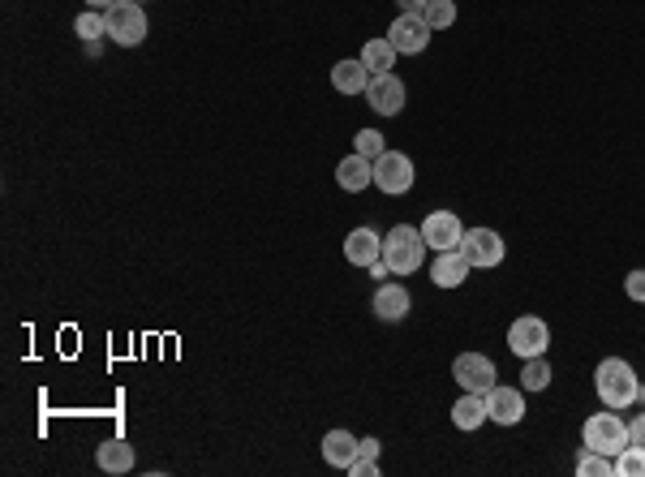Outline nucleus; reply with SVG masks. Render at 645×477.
Here are the masks:
<instances>
[{
	"mask_svg": "<svg viewBox=\"0 0 645 477\" xmlns=\"http://www.w3.org/2000/svg\"><path fill=\"white\" fill-rule=\"evenodd\" d=\"M594 392L602 400V409L620 413V409H628V404L641 400V379L624 357H602L598 370H594Z\"/></svg>",
	"mask_w": 645,
	"mask_h": 477,
	"instance_id": "1",
	"label": "nucleus"
},
{
	"mask_svg": "<svg viewBox=\"0 0 645 477\" xmlns=\"http://www.w3.org/2000/svg\"><path fill=\"white\" fill-rule=\"evenodd\" d=\"M426 250L430 245L422 241V228H409V224H396L392 233L383 237V263L392 276H413V271L426 263Z\"/></svg>",
	"mask_w": 645,
	"mask_h": 477,
	"instance_id": "2",
	"label": "nucleus"
},
{
	"mask_svg": "<svg viewBox=\"0 0 645 477\" xmlns=\"http://www.w3.org/2000/svg\"><path fill=\"white\" fill-rule=\"evenodd\" d=\"M581 443L590 447V452H602V456H620L624 447H628V422L615 409L607 413H594V417H585V426H581Z\"/></svg>",
	"mask_w": 645,
	"mask_h": 477,
	"instance_id": "3",
	"label": "nucleus"
},
{
	"mask_svg": "<svg viewBox=\"0 0 645 477\" xmlns=\"http://www.w3.org/2000/svg\"><path fill=\"white\" fill-rule=\"evenodd\" d=\"M508 349L529 361V357H547L551 349V327L542 323L538 314H521V318H512V327H508Z\"/></svg>",
	"mask_w": 645,
	"mask_h": 477,
	"instance_id": "4",
	"label": "nucleus"
},
{
	"mask_svg": "<svg viewBox=\"0 0 645 477\" xmlns=\"http://www.w3.org/2000/svg\"><path fill=\"white\" fill-rule=\"evenodd\" d=\"M413 181H418V172H413V159L405 151H383L375 159V190L379 194H409L413 190Z\"/></svg>",
	"mask_w": 645,
	"mask_h": 477,
	"instance_id": "5",
	"label": "nucleus"
},
{
	"mask_svg": "<svg viewBox=\"0 0 645 477\" xmlns=\"http://www.w3.org/2000/svg\"><path fill=\"white\" fill-rule=\"evenodd\" d=\"M461 254L469 258V267L495 271L508 258V245H504V237H499L495 228H469V233L461 237Z\"/></svg>",
	"mask_w": 645,
	"mask_h": 477,
	"instance_id": "6",
	"label": "nucleus"
},
{
	"mask_svg": "<svg viewBox=\"0 0 645 477\" xmlns=\"http://www.w3.org/2000/svg\"><path fill=\"white\" fill-rule=\"evenodd\" d=\"M108 39H117L121 48H138L142 39H147V13L134 0H117V5L108 9Z\"/></svg>",
	"mask_w": 645,
	"mask_h": 477,
	"instance_id": "7",
	"label": "nucleus"
},
{
	"mask_svg": "<svg viewBox=\"0 0 645 477\" xmlns=\"http://www.w3.org/2000/svg\"><path fill=\"white\" fill-rule=\"evenodd\" d=\"M430 26H426V18L422 13H400V18L387 26V43L396 48V56H418V52H426L430 48Z\"/></svg>",
	"mask_w": 645,
	"mask_h": 477,
	"instance_id": "8",
	"label": "nucleus"
},
{
	"mask_svg": "<svg viewBox=\"0 0 645 477\" xmlns=\"http://www.w3.org/2000/svg\"><path fill=\"white\" fill-rule=\"evenodd\" d=\"M452 379L461 383V392H478L486 396L495 387V361L486 353H461L452 361Z\"/></svg>",
	"mask_w": 645,
	"mask_h": 477,
	"instance_id": "9",
	"label": "nucleus"
},
{
	"mask_svg": "<svg viewBox=\"0 0 645 477\" xmlns=\"http://www.w3.org/2000/svg\"><path fill=\"white\" fill-rule=\"evenodd\" d=\"M461 237H465V228H461V215L456 211H430L422 220V241L435 254L439 250H461Z\"/></svg>",
	"mask_w": 645,
	"mask_h": 477,
	"instance_id": "10",
	"label": "nucleus"
},
{
	"mask_svg": "<svg viewBox=\"0 0 645 477\" xmlns=\"http://www.w3.org/2000/svg\"><path fill=\"white\" fill-rule=\"evenodd\" d=\"M486 413H491V422H499V426H521L525 422V387L495 383L491 392H486Z\"/></svg>",
	"mask_w": 645,
	"mask_h": 477,
	"instance_id": "11",
	"label": "nucleus"
},
{
	"mask_svg": "<svg viewBox=\"0 0 645 477\" xmlns=\"http://www.w3.org/2000/svg\"><path fill=\"white\" fill-rule=\"evenodd\" d=\"M405 99H409V91H405V82H400L396 74H375L370 86H366V104L375 108L379 117H396V112L405 108Z\"/></svg>",
	"mask_w": 645,
	"mask_h": 477,
	"instance_id": "12",
	"label": "nucleus"
},
{
	"mask_svg": "<svg viewBox=\"0 0 645 477\" xmlns=\"http://www.w3.org/2000/svg\"><path fill=\"white\" fill-rule=\"evenodd\" d=\"M336 185L344 194H362L375 185V159H366V155H344L340 164H336Z\"/></svg>",
	"mask_w": 645,
	"mask_h": 477,
	"instance_id": "13",
	"label": "nucleus"
},
{
	"mask_svg": "<svg viewBox=\"0 0 645 477\" xmlns=\"http://www.w3.org/2000/svg\"><path fill=\"white\" fill-rule=\"evenodd\" d=\"M379 258H383V237L375 228H353V233L344 237V263L366 271L370 263H379Z\"/></svg>",
	"mask_w": 645,
	"mask_h": 477,
	"instance_id": "14",
	"label": "nucleus"
},
{
	"mask_svg": "<svg viewBox=\"0 0 645 477\" xmlns=\"http://www.w3.org/2000/svg\"><path fill=\"white\" fill-rule=\"evenodd\" d=\"M409 306H413V297L405 284H379L375 301H370V310H375V318H383V323H405Z\"/></svg>",
	"mask_w": 645,
	"mask_h": 477,
	"instance_id": "15",
	"label": "nucleus"
},
{
	"mask_svg": "<svg viewBox=\"0 0 645 477\" xmlns=\"http://www.w3.org/2000/svg\"><path fill=\"white\" fill-rule=\"evenodd\" d=\"M469 258L461 250H439L435 263H430V280H435V288H461L469 280Z\"/></svg>",
	"mask_w": 645,
	"mask_h": 477,
	"instance_id": "16",
	"label": "nucleus"
},
{
	"mask_svg": "<svg viewBox=\"0 0 645 477\" xmlns=\"http://www.w3.org/2000/svg\"><path fill=\"white\" fill-rule=\"evenodd\" d=\"M357 443H362V439H353L349 430H327V435H323V460L332 469H349L357 460Z\"/></svg>",
	"mask_w": 645,
	"mask_h": 477,
	"instance_id": "17",
	"label": "nucleus"
},
{
	"mask_svg": "<svg viewBox=\"0 0 645 477\" xmlns=\"http://www.w3.org/2000/svg\"><path fill=\"white\" fill-rule=\"evenodd\" d=\"M486 422H491V413H486V396L465 392L461 400L452 404V426H456V430H478V426H486Z\"/></svg>",
	"mask_w": 645,
	"mask_h": 477,
	"instance_id": "18",
	"label": "nucleus"
},
{
	"mask_svg": "<svg viewBox=\"0 0 645 477\" xmlns=\"http://www.w3.org/2000/svg\"><path fill=\"white\" fill-rule=\"evenodd\" d=\"M332 86L340 95H366V86H370V69L362 61H336L332 69Z\"/></svg>",
	"mask_w": 645,
	"mask_h": 477,
	"instance_id": "19",
	"label": "nucleus"
},
{
	"mask_svg": "<svg viewBox=\"0 0 645 477\" xmlns=\"http://www.w3.org/2000/svg\"><path fill=\"white\" fill-rule=\"evenodd\" d=\"M95 460L104 473H129L134 469V447H129L125 439H108V443H99Z\"/></svg>",
	"mask_w": 645,
	"mask_h": 477,
	"instance_id": "20",
	"label": "nucleus"
},
{
	"mask_svg": "<svg viewBox=\"0 0 645 477\" xmlns=\"http://www.w3.org/2000/svg\"><path fill=\"white\" fill-rule=\"evenodd\" d=\"M366 69H370V78L375 74H392V65H396V48L387 43V35L383 39H370L366 48H362V56H357Z\"/></svg>",
	"mask_w": 645,
	"mask_h": 477,
	"instance_id": "21",
	"label": "nucleus"
},
{
	"mask_svg": "<svg viewBox=\"0 0 645 477\" xmlns=\"http://www.w3.org/2000/svg\"><path fill=\"white\" fill-rule=\"evenodd\" d=\"M74 31L82 43H99V35H108V9H86L74 18Z\"/></svg>",
	"mask_w": 645,
	"mask_h": 477,
	"instance_id": "22",
	"label": "nucleus"
},
{
	"mask_svg": "<svg viewBox=\"0 0 645 477\" xmlns=\"http://www.w3.org/2000/svg\"><path fill=\"white\" fill-rule=\"evenodd\" d=\"M379 452H383L379 439H362V443H357V460L349 465V473L353 477H375L379 473Z\"/></svg>",
	"mask_w": 645,
	"mask_h": 477,
	"instance_id": "23",
	"label": "nucleus"
},
{
	"mask_svg": "<svg viewBox=\"0 0 645 477\" xmlns=\"http://www.w3.org/2000/svg\"><path fill=\"white\" fill-rule=\"evenodd\" d=\"M577 477H615V460L602 456V452H590V447H581V456H577Z\"/></svg>",
	"mask_w": 645,
	"mask_h": 477,
	"instance_id": "24",
	"label": "nucleus"
},
{
	"mask_svg": "<svg viewBox=\"0 0 645 477\" xmlns=\"http://www.w3.org/2000/svg\"><path fill=\"white\" fill-rule=\"evenodd\" d=\"M521 387H525V392H547V387H551V366H547V357H529V361H525Z\"/></svg>",
	"mask_w": 645,
	"mask_h": 477,
	"instance_id": "25",
	"label": "nucleus"
},
{
	"mask_svg": "<svg viewBox=\"0 0 645 477\" xmlns=\"http://www.w3.org/2000/svg\"><path fill=\"white\" fill-rule=\"evenodd\" d=\"M615 477H645V447L628 443L620 456H615Z\"/></svg>",
	"mask_w": 645,
	"mask_h": 477,
	"instance_id": "26",
	"label": "nucleus"
},
{
	"mask_svg": "<svg viewBox=\"0 0 645 477\" xmlns=\"http://www.w3.org/2000/svg\"><path fill=\"white\" fill-rule=\"evenodd\" d=\"M422 18L430 31H448V26L456 22V0H430V5L422 9Z\"/></svg>",
	"mask_w": 645,
	"mask_h": 477,
	"instance_id": "27",
	"label": "nucleus"
},
{
	"mask_svg": "<svg viewBox=\"0 0 645 477\" xmlns=\"http://www.w3.org/2000/svg\"><path fill=\"white\" fill-rule=\"evenodd\" d=\"M353 151L366 155V159H379L387 151V142H383L379 129H357V134H353Z\"/></svg>",
	"mask_w": 645,
	"mask_h": 477,
	"instance_id": "28",
	"label": "nucleus"
},
{
	"mask_svg": "<svg viewBox=\"0 0 645 477\" xmlns=\"http://www.w3.org/2000/svg\"><path fill=\"white\" fill-rule=\"evenodd\" d=\"M624 293H628V301H637V306H645V267L628 271V276H624Z\"/></svg>",
	"mask_w": 645,
	"mask_h": 477,
	"instance_id": "29",
	"label": "nucleus"
},
{
	"mask_svg": "<svg viewBox=\"0 0 645 477\" xmlns=\"http://www.w3.org/2000/svg\"><path fill=\"white\" fill-rule=\"evenodd\" d=\"M628 443H637V447H645V413H637L633 422H628Z\"/></svg>",
	"mask_w": 645,
	"mask_h": 477,
	"instance_id": "30",
	"label": "nucleus"
},
{
	"mask_svg": "<svg viewBox=\"0 0 645 477\" xmlns=\"http://www.w3.org/2000/svg\"><path fill=\"white\" fill-rule=\"evenodd\" d=\"M396 5H400V13H422L430 0H396Z\"/></svg>",
	"mask_w": 645,
	"mask_h": 477,
	"instance_id": "31",
	"label": "nucleus"
},
{
	"mask_svg": "<svg viewBox=\"0 0 645 477\" xmlns=\"http://www.w3.org/2000/svg\"><path fill=\"white\" fill-rule=\"evenodd\" d=\"M117 0H86V9H112Z\"/></svg>",
	"mask_w": 645,
	"mask_h": 477,
	"instance_id": "32",
	"label": "nucleus"
},
{
	"mask_svg": "<svg viewBox=\"0 0 645 477\" xmlns=\"http://www.w3.org/2000/svg\"><path fill=\"white\" fill-rule=\"evenodd\" d=\"M134 5H142V0H134Z\"/></svg>",
	"mask_w": 645,
	"mask_h": 477,
	"instance_id": "33",
	"label": "nucleus"
}]
</instances>
